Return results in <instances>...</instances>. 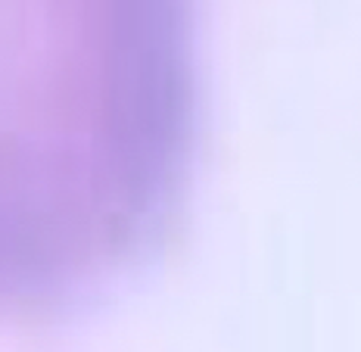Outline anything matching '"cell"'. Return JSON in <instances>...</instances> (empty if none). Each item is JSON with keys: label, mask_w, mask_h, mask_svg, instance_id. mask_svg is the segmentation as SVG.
Returning a JSON list of instances; mask_svg holds the SVG:
<instances>
[{"label": "cell", "mask_w": 361, "mask_h": 352, "mask_svg": "<svg viewBox=\"0 0 361 352\" xmlns=\"http://www.w3.org/2000/svg\"><path fill=\"white\" fill-rule=\"evenodd\" d=\"M202 103L200 0H0V327L78 315L171 241Z\"/></svg>", "instance_id": "obj_1"}]
</instances>
